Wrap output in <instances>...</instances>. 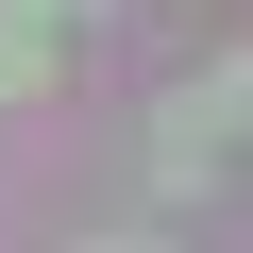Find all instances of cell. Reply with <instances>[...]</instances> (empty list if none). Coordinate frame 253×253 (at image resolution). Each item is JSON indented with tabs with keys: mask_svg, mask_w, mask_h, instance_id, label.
<instances>
[{
	"mask_svg": "<svg viewBox=\"0 0 253 253\" xmlns=\"http://www.w3.org/2000/svg\"><path fill=\"white\" fill-rule=\"evenodd\" d=\"M51 84V0H0V101Z\"/></svg>",
	"mask_w": 253,
	"mask_h": 253,
	"instance_id": "cell-1",
	"label": "cell"
},
{
	"mask_svg": "<svg viewBox=\"0 0 253 253\" xmlns=\"http://www.w3.org/2000/svg\"><path fill=\"white\" fill-rule=\"evenodd\" d=\"M84 253H169V236H152V219H135V236H84Z\"/></svg>",
	"mask_w": 253,
	"mask_h": 253,
	"instance_id": "cell-2",
	"label": "cell"
}]
</instances>
